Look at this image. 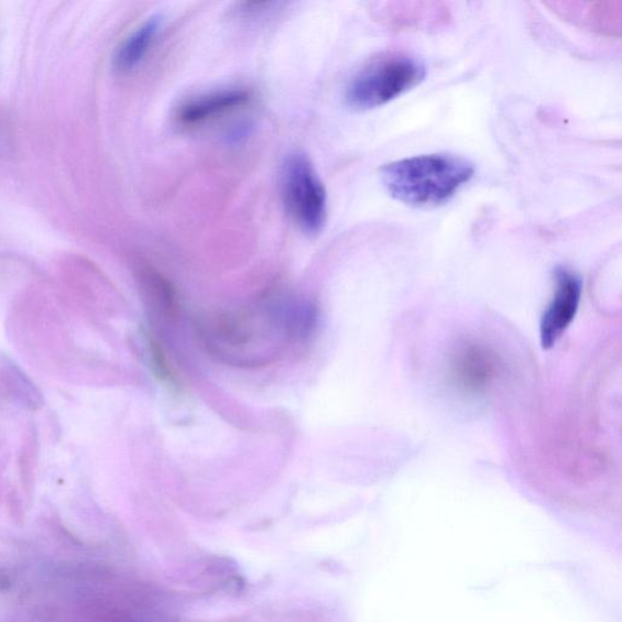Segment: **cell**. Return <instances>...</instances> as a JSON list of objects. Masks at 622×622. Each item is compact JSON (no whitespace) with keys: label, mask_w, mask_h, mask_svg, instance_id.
<instances>
[{"label":"cell","mask_w":622,"mask_h":622,"mask_svg":"<svg viewBox=\"0 0 622 622\" xmlns=\"http://www.w3.org/2000/svg\"><path fill=\"white\" fill-rule=\"evenodd\" d=\"M315 324V312L305 302H258L253 308L215 316L202 325V337L210 351L237 365L270 362L292 342L307 338Z\"/></svg>","instance_id":"cell-1"},{"label":"cell","mask_w":622,"mask_h":622,"mask_svg":"<svg viewBox=\"0 0 622 622\" xmlns=\"http://www.w3.org/2000/svg\"><path fill=\"white\" fill-rule=\"evenodd\" d=\"M282 189L293 220L305 233L318 234L326 221L327 195L312 162L301 152L283 163Z\"/></svg>","instance_id":"cell-4"},{"label":"cell","mask_w":622,"mask_h":622,"mask_svg":"<svg viewBox=\"0 0 622 622\" xmlns=\"http://www.w3.org/2000/svg\"><path fill=\"white\" fill-rule=\"evenodd\" d=\"M554 277V296L540 325L543 349H550L561 340L567 327L573 322L582 300L583 282L574 271L559 268Z\"/></svg>","instance_id":"cell-5"},{"label":"cell","mask_w":622,"mask_h":622,"mask_svg":"<svg viewBox=\"0 0 622 622\" xmlns=\"http://www.w3.org/2000/svg\"><path fill=\"white\" fill-rule=\"evenodd\" d=\"M250 95L244 90L215 92L184 105L179 119L184 125H196L246 105Z\"/></svg>","instance_id":"cell-6"},{"label":"cell","mask_w":622,"mask_h":622,"mask_svg":"<svg viewBox=\"0 0 622 622\" xmlns=\"http://www.w3.org/2000/svg\"><path fill=\"white\" fill-rule=\"evenodd\" d=\"M150 357L152 367H154L156 376L163 382H168V384H174V375L172 368L168 365L166 354L163 353L162 347L150 338L149 341Z\"/></svg>","instance_id":"cell-9"},{"label":"cell","mask_w":622,"mask_h":622,"mask_svg":"<svg viewBox=\"0 0 622 622\" xmlns=\"http://www.w3.org/2000/svg\"><path fill=\"white\" fill-rule=\"evenodd\" d=\"M161 17L152 16L130 35L116 52L114 59L118 71L133 70L143 60L157 38L161 28Z\"/></svg>","instance_id":"cell-7"},{"label":"cell","mask_w":622,"mask_h":622,"mask_svg":"<svg viewBox=\"0 0 622 622\" xmlns=\"http://www.w3.org/2000/svg\"><path fill=\"white\" fill-rule=\"evenodd\" d=\"M471 161L451 154L420 155L388 163L380 180L392 199L419 209L449 202L474 177Z\"/></svg>","instance_id":"cell-2"},{"label":"cell","mask_w":622,"mask_h":622,"mask_svg":"<svg viewBox=\"0 0 622 622\" xmlns=\"http://www.w3.org/2000/svg\"><path fill=\"white\" fill-rule=\"evenodd\" d=\"M427 68L406 52L382 56L360 71L348 85L345 101L357 112L373 110L420 85Z\"/></svg>","instance_id":"cell-3"},{"label":"cell","mask_w":622,"mask_h":622,"mask_svg":"<svg viewBox=\"0 0 622 622\" xmlns=\"http://www.w3.org/2000/svg\"><path fill=\"white\" fill-rule=\"evenodd\" d=\"M144 283L148 296L152 301L154 308L165 318H174L177 315L178 302L176 290H174L172 283L166 278L157 274V272L152 271L146 272Z\"/></svg>","instance_id":"cell-8"}]
</instances>
